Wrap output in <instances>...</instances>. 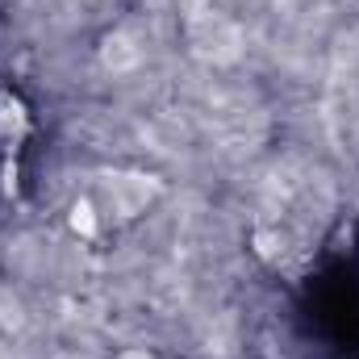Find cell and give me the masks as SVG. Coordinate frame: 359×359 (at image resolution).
Returning <instances> with one entry per match:
<instances>
[{
  "label": "cell",
  "mask_w": 359,
  "mask_h": 359,
  "mask_svg": "<svg viewBox=\"0 0 359 359\" xmlns=\"http://www.w3.org/2000/svg\"><path fill=\"white\" fill-rule=\"evenodd\" d=\"M25 130H29L25 104H21L13 92H0V147H4V151H17L21 138H25Z\"/></svg>",
  "instance_id": "6da1fadb"
},
{
  "label": "cell",
  "mask_w": 359,
  "mask_h": 359,
  "mask_svg": "<svg viewBox=\"0 0 359 359\" xmlns=\"http://www.w3.org/2000/svg\"><path fill=\"white\" fill-rule=\"evenodd\" d=\"M72 230L84 234V238L96 234V209H92V201H76L72 205Z\"/></svg>",
  "instance_id": "7a4b0ae2"
}]
</instances>
